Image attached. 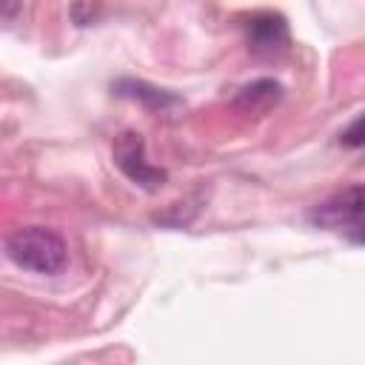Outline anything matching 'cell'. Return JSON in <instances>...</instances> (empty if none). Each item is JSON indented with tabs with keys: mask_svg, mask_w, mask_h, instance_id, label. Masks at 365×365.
Here are the masks:
<instances>
[{
	"mask_svg": "<svg viewBox=\"0 0 365 365\" xmlns=\"http://www.w3.org/2000/svg\"><path fill=\"white\" fill-rule=\"evenodd\" d=\"M6 254L14 265L34 271V274H60L68 265V248L66 240L43 225H23L9 234Z\"/></svg>",
	"mask_w": 365,
	"mask_h": 365,
	"instance_id": "6da1fadb",
	"label": "cell"
},
{
	"mask_svg": "<svg viewBox=\"0 0 365 365\" xmlns=\"http://www.w3.org/2000/svg\"><path fill=\"white\" fill-rule=\"evenodd\" d=\"M308 220L317 228L345 234L351 242L365 245V182L348 185V188L334 191L331 197L319 200L308 211Z\"/></svg>",
	"mask_w": 365,
	"mask_h": 365,
	"instance_id": "7a4b0ae2",
	"label": "cell"
},
{
	"mask_svg": "<svg viewBox=\"0 0 365 365\" xmlns=\"http://www.w3.org/2000/svg\"><path fill=\"white\" fill-rule=\"evenodd\" d=\"M282 100V83L274 77H257L234 94V108L242 114H265Z\"/></svg>",
	"mask_w": 365,
	"mask_h": 365,
	"instance_id": "277c9868",
	"label": "cell"
},
{
	"mask_svg": "<svg viewBox=\"0 0 365 365\" xmlns=\"http://www.w3.org/2000/svg\"><path fill=\"white\" fill-rule=\"evenodd\" d=\"M114 163L134 185H140L145 191H160L165 185L168 174L145 160V143L137 131H123L114 140Z\"/></svg>",
	"mask_w": 365,
	"mask_h": 365,
	"instance_id": "3957f363",
	"label": "cell"
},
{
	"mask_svg": "<svg viewBox=\"0 0 365 365\" xmlns=\"http://www.w3.org/2000/svg\"><path fill=\"white\" fill-rule=\"evenodd\" d=\"M339 143L348 145V148H359V145H365V114L356 117L354 123H348V125L342 128Z\"/></svg>",
	"mask_w": 365,
	"mask_h": 365,
	"instance_id": "52a82bcc",
	"label": "cell"
},
{
	"mask_svg": "<svg viewBox=\"0 0 365 365\" xmlns=\"http://www.w3.org/2000/svg\"><path fill=\"white\" fill-rule=\"evenodd\" d=\"M248 31V43L254 51H279L288 46V26L279 14L274 11H262V14H254L245 26Z\"/></svg>",
	"mask_w": 365,
	"mask_h": 365,
	"instance_id": "5b68a950",
	"label": "cell"
},
{
	"mask_svg": "<svg viewBox=\"0 0 365 365\" xmlns=\"http://www.w3.org/2000/svg\"><path fill=\"white\" fill-rule=\"evenodd\" d=\"M117 94L131 97V100L143 103V106L151 108V111H165V108L180 106V97H174V94L165 91V88L148 86V83H143V80H120V83H117Z\"/></svg>",
	"mask_w": 365,
	"mask_h": 365,
	"instance_id": "8992f818",
	"label": "cell"
}]
</instances>
